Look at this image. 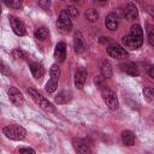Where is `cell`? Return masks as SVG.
Returning a JSON list of instances; mask_svg holds the SVG:
<instances>
[{"label":"cell","instance_id":"cell-1","mask_svg":"<svg viewBox=\"0 0 154 154\" xmlns=\"http://www.w3.org/2000/svg\"><path fill=\"white\" fill-rule=\"evenodd\" d=\"M123 45L130 49H138L143 43V31L140 24H132L130 32L122 38Z\"/></svg>","mask_w":154,"mask_h":154},{"label":"cell","instance_id":"cell-2","mask_svg":"<svg viewBox=\"0 0 154 154\" xmlns=\"http://www.w3.org/2000/svg\"><path fill=\"white\" fill-rule=\"evenodd\" d=\"M2 132L7 138L13 140V141H20L26 135L25 129L22 128L20 125H17V124H10V125L5 126L2 129Z\"/></svg>","mask_w":154,"mask_h":154},{"label":"cell","instance_id":"cell-3","mask_svg":"<svg viewBox=\"0 0 154 154\" xmlns=\"http://www.w3.org/2000/svg\"><path fill=\"white\" fill-rule=\"evenodd\" d=\"M57 29L61 34H69L72 29V22L70 19V14L67 10H63L57 20Z\"/></svg>","mask_w":154,"mask_h":154},{"label":"cell","instance_id":"cell-4","mask_svg":"<svg viewBox=\"0 0 154 154\" xmlns=\"http://www.w3.org/2000/svg\"><path fill=\"white\" fill-rule=\"evenodd\" d=\"M28 93H29V95L31 96V99L36 102V105H38V106H40L42 109H45L46 112H54V111H55L53 103H52L51 101H48L46 97H43L42 95H40L35 89L29 88V89H28Z\"/></svg>","mask_w":154,"mask_h":154},{"label":"cell","instance_id":"cell-5","mask_svg":"<svg viewBox=\"0 0 154 154\" xmlns=\"http://www.w3.org/2000/svg\"><path fill=\"white\" fill-rule=\"evenodd\" d=\"M101 95H102V99H103L105 103L108 106L109 109H112V111L118 109V107H119V101H118L117 95H116L112 90H109L107 87H105V88L101 89Z\"/></svg>","mask_w":154,"mask_h":154},{"label":"cell","instance_id":"cell-6","mask_svg":"<svg viewBox=\"0 0 154 154\" xmlns=\"http://www.w3.org/2000/svg\"><path fill=\"white\" fill-rule=\"evenodd\" d=\"M107 54L111 58H114V59H122V58L128 57V52L120 45H118V43H113V45L108 46Z\"/></svg>","mask_w":154,"mask_h":154},{"label":"cell","instance_id":"cell-7","mask_svg":"<svg viewBox=\"0 0 154 154\" xmlns=\"http://www.w3.org/2000/svg\"><path fill=\"white\" fill-rule=\"evenodd\" d=\"M10 22H11V26L14 31L16 35L18 36H24L26 34V30H25V25L23 24V22L20 19H18L17 17L14 16H10Z\"/></svg>","mask_w":154,"mask_h":154},{"label":"cell","instance_id":"cell-8","mask_svg":"<svg viewBox=\"0 0 154 154\" xmlns=\"http://www.w3.org/2000/svg\"><path fill=\"white\" fill-rule=\"evenodd\" d=\"M8 97H10V101L16 105V106H20L23 102H24V96L23 94L14 87H11L8 89Z\"/></svg>","mask_w":154,"mask_h":154},{"label":"cell","instance_id":"cell-9","mask_svg":"<svg viewBox=\"0 0 154 154\" xmlns=\"http://www.w3.org/2000/svg\"><path fill=\"white\" fill-rule=\"evenodd\" d=\"M122 16L125 17L128 20H134V19H136L137 16H138V11H137L136 5L132 4V2H129V4L125 6V10H123Z\"/></svg>","mask_w":154,"mask_h":154},{"label":"cell","instance_id":"cell-10","mask_svg":"<svg viewBox=\"0 0 154 154\" xmlns=\"http://www.w3.org/2000/svg\"><path fill=\"white\" fill-rule=\"evenodd\" d=\"M87 76H88V72L84 67H79L75 75V84L78 89H82L85 81H87Z\"/></svg>","mask_w":154,"mask_h":154},{"label":"cell","instance_id":"cell-11","mask_svg":"<svg viewBox=\"0 0 154 154\" xmlns=\"http://www.w3.org/2000/svg\"><path fill=\"white\" fill-rule=\"evenodd\" d=\"M29 67H30V71H31V73H32V76H34L35 78L40 79V78L43 77V75H45V69H43V66H42L41 63H38V61H30Z\"/></svg>","mask_w":154,"mask_h":154},{"label":"cell","instance_id":"cell-12","mask_svg":"<svg viewBox=\"0 0 154 154\" xmlns=\"http://www.w3.org/2000/svg\"><path fill=\"white\" fill-rule=\"evenodd\" d=\"M73 48H75V52L76 53H82L85 48V42H84V38L82 36V34L79 31H77L73 36Z\"/></svg>","mask_w":154,"mask_h":154},{"label":"cell","instance_id":"cell-13","mask_svg":"<svg viewBox=\"0 0 154 154\" xmlns=\"http://www.w3.org/2000/svg\"><path fill=\"white\" fill-rule=\"evenodd\" d=\"M119 67L123 72H125L130 76H138L140 75V71L134 63H123L119 65Z\"/></svg>","mask_w":154,"mask_h":154},{"label":"cell","instance_id":"cell-14","mask_svg":"<svg viewBox=\"0 0 154 154\" xmlns=\"http://www.w3.org/2000/svg\"><path fill=\"white\" fill-rule=\"evenodd\" d=\"M54 58L58 61H64L65 60V58H66V46H65L64 42L57 43L55 49H54Z\"/></svg>","mask_w":154,"mask_h":154},{"label":"cell","instance_id":"cell-15","mask_svg":"<svg viewBox=\"0 0 154 154\" xmlns=\"http://www.w3.org/2000/svg\"><path fill=\"white\" fill-rule=\"evenodd\" d=\"M73 148L77 153H81V154H87V153L91 152L89 146L87 144V142L83 140H75L73 141Z\"/></svg>","mask_w":154,"mask_h":154},{"label":"cell","instance_id":"cell-16","mask_svg":"<svg viewBox=\"0 0 154 154\" xmlns=\"http://www.w3.org/2000/svg\"><path fill=\"white\" fill-rule=\"evenodd\" d=\"M105 24L107 26V29L109 30H116L118 28V17L114 13H109L106 19H105Z\"/></svg>","mask_w":154,"mask_h":154},{"label":"cell","instance_id":"cell-17","mask_svg":"<svg viewBox=\"0 0 154 154\" xmlns=\"http://www.w3.org/2000/svg\"><path fill=\"white\" fill-rule=\"evenodd\" d=\"M72 99V94L70 93V91H60L55 97H54V100H55V102L58 103V105H64V103H67L70 100Z\"/></svg>","mask_w":154,"mask_h":154},{"label":"cell","instance_id":"cell-18","mask_svg":"<svg viewBox=\"0 0 154 154\" xmlns=\"http://www.w3.org/2000/svg\"><path fill=\"white\" fill-rule=\"evenodd\" d=\"M100 71H101V75H102L105 78L112 77L113 70H112V65L109 64V61L103 60V61L101 63V65H100Z\"/></svg>","mask_w":154,"mask_h":154},{"label":"cell","instance_id":"cell-19","mask_svg":"<svg viewBox=\"0 0 154 154\" xmlns=\"http://www.w3.org/2000/svg\"><path fill=\"white\" fill-rule=\"evenodd\" d=\"M122 141L125 146H134L135 144V135L130 130H125L122 132Z\"/></svg>","mask_w":154,"mask_h":154},{"label":"cell","instance_id":"cell-20","mask_svg":"<svg viewBox=\"0 0 154 154\" xmlns=\"http://www.w3.org/2000/svg\"><path fill=\"white\" fill-rule=\"evenodd\" d=\"M34 35H35V38H37L40 41H43L49 36V31H48V29L46 26H40V28L35 29Z\"/></svg>","mask_w":154,"mask_h":154},{"label":"cell","instance_id":"cell-21","mask_svg":"<svg viewBox=\"0 0 154 154\" xmlns=\"http://www.w3.org/2000/svg\"><path fill=\"white\" fill-rule=\"evenodd\" d=\"M84 17H85L87 20H89V22L93 23V22H96V20L99 19V13H97L96 10H94V8H89V10L85 11Z\"/></svg>","mask_w":154,"mask_h":154},{"label":"cell","instance_id":"cell-22","mask_svg":"<svg viewBox=\"0 0 154 154\" xmlns=\"http://www.w3.org/2000/svg\"><path fill=\"white\" fill-rule=\"evenodd\" d=\"M143 95H144V97L148 102L154 103V89L153 88H150V87L144 88L143 89Z\"/></svg>","mask_w":154,"mask_h":154},{"label":"cell","instance_id":"cell-23","mask_svg":"<svg viewBox=\"0 0 154 154\" xmlns=\"http://www.w3.org/2000/svg\"><path fill=\"white\" fill-rule=\"evenodd\" d=\"M58 88V79H54V78H51L47 84H46V90L48 93H54Z\"/></svg>","mask_w":154,"mask_h":154},{"label":"cell","instance_id":"cell-24","mask_svg":"<svg viewBox=\"0 0 154 154\" xmlns=\"http://www.w3.org/2000/svg\"><path fill=\"white\" fill-rule=\"evenodd\" d=\"M49 75H51V78H54V79H58L59 76H60V69L57 64H53L51 70H49Z\"/></svg>","mask_w":154,"mask_h":154},{"label":"cell","instance_id":"cell-25","mask_svg":"<svg viewBox=\"0 0 154 154\" xmlns=\"http://www.w3.org/2000/svg\"><path fill=\"white\" fill-rule=\"evenodd\" d=\"M4 4H5L7 7H12V8H19V7L22 6L20 0H5Z\"/></svg>","mask_w":154,"mask_h":154},{"label":"cell","instance_id":"cell-26","mask_svg":"<svg viewBox=\"0 0 154 154\" xmlns=\"http://www.w3.org/2000/svg\"><path fill=\"white\" fill-rule=\"evenodd\" d=\"M103 79H105V77L101 75V76H96L95 78H94V83L96 84V87L101 90L102 88H105V84H103Z\"/></svg>","mask_w":154,"mask_h":154},{"label":"cell","instance_id":"cell-27","mask_svg":"<svg viewBox=\"0 0 154 154\" xmlns=\"http://www.w3.org/2000/svg\"><path fill=\"white\" fill-rule=\"evenodd\" d=\"M12 55H13L14 59H23V58H25V53L22 49H19V48H14L13 52H12Z\"/></svg>","mask_w":154,"mask_h":154},{"label":"cell","instance_id":"cell-28","mask_svg":"<svg viewBox=\"0 0 154 154\" xmlns=\"http://www.w3.org/2000/svg\"><path fill=\"white\" fill-rule=\"evenodd\" d=\"M37 5L45 10V11H48L49 10V6H51V0H37Z\"/></svg>","mask_w":154,"mask_h":154},{"label":"cell","instance_id":"cell-29","mask_svg":"<svg viewBox=\"0 0 154 154\" xmlns=\"http://www.w3.org/2000/svg\"><path fill=\"white\" fill-rule=\"evenodd\" d=\"M67 12H69V14H70L71 17H73V18L78 17V14H79V12H78L77 7H75V6H72V5L67 7Z\"/></svg>","mask_w":154,"mask_h":154},{"label":"cell","instance_id":"cell-30","mask_svg":"<svg viewBox=\"0 0 154 154\" xmlns=\"http://www.w3.org/2000/svg\"><path fill=\"white\" fill-rule=\"evenodd\" d=\"M148 41H149L150 46H154V29L153 28L148 29Z\"/></svg>","mask_w":154,"mask_h":154},{"label":"cell","instance_id":"cell-31","mask_svg":"<svg viewBox=\"0 0 154 154\" xmlns=\"http://www.w3.org/2000/svg\"><path fill=\"white\" fill-rule=\"evenodd\" d=\"M19 153H30V154H35V150L31 149V148H20L19 149Z\"/></svg>","mask_w":154,"mask_h":154},{"label":"cell","instance_id":"cell-32","mask_svg":"<svg viewBox=\"0 0 154 154\" xmlns=\"http://www.w3.org/2000/svg\"><path fill=\"white\" fill-rule=\"evenodd\" d=\"M148 75H149V77H150V78H153V79H154V65L149 67V70H148Z\"/></svg>","mask_w":154,"mask_h":154},{"label":"cell","instance_id":"cell-33","mask_svg":"<svg viewBox=\"0 0 154 154\" xmlns=\"http://www.w3.org/2000/svg\"><path fill=\"white\" fill-rule=\"evenodd\" d=\"M148 13H149L150 17L154 19V7H153V6H148Z\"/></svg>","mask_w":154,"mask_h":154},{"label":"cell","instance_id":"cell-34","mask_svg":"<svg viewBox=\"0 0 154 154\" xmlns=\"http://www.w3.org/2000/svg\"><path fill=\"white\" fill-rule=\"evenodd\" d=\"M100 42L101 43H105V42H108V37H100Z\"/></svg>","mask_w":154,"mask_h":154},{"label":"cell","instance_id":"cell-35","mask_svg":"<svg viewBox=\"0 0 154 154\" xmlns=\"http://www.w3.org/2000/svg\"><path fill=\"white\" fill-rule=\"evenodd\" d=\"M70 1H72V2H82V0H70Z\"/></svg>","mask_w":154,"mask_h":154},{"label":"cell","instance_id":"cell-36","mask_svg":"<svg viewBox=\"0 0 154 154\" xmlns=\"http://www.w3.org/2000/svg\"><path fill=\"white\" fill-rule=\"evenodd\" d=\"M100 1H107V0H100Z\"/></svg>","mask_w":154,"mask_h":154},{"label":"cell","instance_id":"cell-37","mask_svg":"<svg viewBox=\"0 0 154 154\" xmlns=\"http://www.w3.org/2000/svg\"><path fill=\"white\" fill-rule=\"evenodd\" d=\"M4 1H5V0H2V2H4Z\"/></svg>","mask_w":154,"mask_h":154}]
</instances>
